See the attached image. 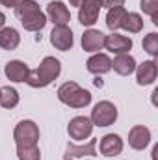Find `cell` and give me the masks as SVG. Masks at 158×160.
I'll list each match as a JSON object with an SVG mask.
<instances>
[{"label":"cell","mask_w":158,"mask_h":160,"mask_svg":"<svg viewBox=\"0 0 158 160\" xmlns=\"http://www.w3.org/2000/svg\"><path fill=\"white\" fill-rule=\"evenodd\" d=\"M60 73H62L60 60L54 56H47V58H43L37 69H30L26 84L32 88H47L50 82H54L60 77Z\"/></svg>","instance_id":"7a4b0ae2"},{"label":"cell","mask_w":158,"mask_h":160,"mask_svg":"<svg viewBox=\"0 0 158 160\" xmlns=\"http://www.w3.org/2000/svg\"><path fill=\"white\" fill-rule=\"evenodd\" d=\"M141 47H143V50H145L147 54H151L153 58H155V56H158V34H156V32L147 34V36L143 38Z\"/></svg>","instance_id":"cb8c5ba5"},{"label":"cell","mask_w":158,"mask_h":160,"mask_svg":"<svg viewBox=\"0 0 158 160\" xmlns=\"http://www.w3.org/2000/svg\"><path fill=\"white\" fill-rule=\"evenodd\" d=\"M121 28L126 30V32H130V34H138V32L143 30V17L140 13H128L126 11L125 19L121 22Z\"/></svg>","instance_id":"44dd1931"},{"label":"cell","mask_w":158,"mask_h":160,"mask_svg":"<svg viewBox=\"0 0 158 160\" xmlns=\"http://www.w3.org/2000/svg\"><path fill=\"white\" fill-rule=\"evenodd\" d=\"M140 8L145 15H149L153 19L155 24H158V0H141Z\"/></svg>","instance_id":"d4e9b609"},{"label":"cell","mask_w":158,"mask_h":160,"mask_svg":"<svg viewBox=\"0 0 158 160\" xmlns=\"http://www.w3.org/2000/svg\"><path fill=\"white\" fill-rule=\"evenodd\" d=\"M13 140L17 145H37L39 142V127L30 119H22L15 125Z\"/></svg>","instance_id":"5b68a950"},{"label":"cell","mask_w":158,"mask_h":160,"mask_svg":"<svg viewBox=\"0 0 158 160\" xmlns=\"http://www.w3.org/2000/svg\"><path fill=\"white\" fill-rule=\"evenodd\" d=\"M47 15H48V19L54 22V26H56V24H67V22L71 21L69 8H67L63 2H60V0H54V2H50V4L47 6Z\"/></svg>","instance_id":"4fadbf2b"},{"label":"cell","mask_w":158,"mask_h":160,"mask_svg":"<svg viewBox=\"0 0 158 160\" xmlns=\"http://www.w3.org/2000/svg\"><path fill=\"white\" fill-rule=\"evenodd\" d=\"M89 119L93 127H110L117 119V106L110 101H101L93 106Z\"/></svg>","instance_id":"277c9868"},{"label":"cell","mask_w":158,"mask_h":160,"mask_svg":"<svg viewBox=\"0 0 158 160\" xmlns=\"http://www.w3.org/2000/svg\"><path fill=\"white\" fill-rule=\"evenodd\" d=\"M104 34L101 32V30H93V28H89V30H86L84 34H82V48L86 50V52H99V50H102L104 48Z\"/></svg>","instance_id":"7c38bea8"},{"label":"cell","mask_w":158,"mask_h":160,"mask_svg":"<svg viewBox=\"0 0 158 160\" xmlns=\"http://www.w3.org/2000/svg\"><path fill=\"white\" fill-rule=\"evenodd\" d=\"M95 145H97V140H89L86 145H80V143H69V145H67V158L95 157V155H97Z\"/></svg>","instance_id":"ac0fdd59"},{"label":"cell","mask_w":158,"mask_h":160,"mask_svg":"<svg viewBox=\"0 0 158 160\" xmlns=\"http://www.w3.org/2000/svg\"><path fill=\"white\" fill-rule=\"evenodd\" d=\"M86 67L91 75H104L112 69V58L104 52H95L87 62H86Z\"/></svg>","instance_id":"8fae6325"},{"label":"cell","mask_w":158,"mask_h":160,"mask_svg":"<svg viewBox=\"0 0 158 160\" xmlns=\"http://www.w3.org/2000/svg\"><path fill=\"white\" fill-rule=\"evenodd\" d=\"M65 160H73V158H65Z\"/></svg>","instance_id":"f546056e"},{"label":"cell","mask_w":158,"mask_h":160,"mask_svg":"<svg viewBox=\"0 0 158 160\" xmlns=\"http://www.w3.org/2000/svg\"><path fill=\"white\" fill-rule=\"evenodd\" d=\"M69 4H71V6H75V8H78L80 4H82V0H69Z\"/></svg>","instance_id":"f1b7e54d"},{"label":"cell","mask_w":158,"mask_h":160,"mask_svg":"<svg viewBox=\"0 0 158 160\" xmlns=\"http://www.w3.org/2000/svg\"><path fill=\"white\" fill-rule=\"evenodd\" d=\"M91 132H93V123L86 116H77V118H73V119L69 121V125H67V134H69V138L73 142H84V140H87L91 136Z\"/></svg>","instance_id":"8992f818"},{"label":"cell","mask_w":158,"mask_h":160,"mask_svg":"<svg viewBox=\"0 0 158 160\" xmlns=\"http://www.w3.org/2000/svg\"><path fill=\"white\" fill-rule=\"evenodd\" d=\"M4 73H6L7 80H11V82H26L30 67L24 62H21V60H11V62L6 63Z\"/></svg>","instance_id":"9a60e30c"},{"label":"cell","mask_w":158,"mask_h":160,"mask_svg":"<svg viewBox=\"0 0 158 160\" xmlns=\"http://www.w3.org/2000/svg\"><path fill=\"white\" fill-rule=\"evenodd\" d=\"M17 2H19V0H0V4H2V6H6V8H15V6H17Z\"/></svg>","instance_id":"4316f807"},{"label":"cell","mask_w":158,"mask_h":160,"mask_svg":"<svg viewBox=\"0 0 158 160\" xmlns=\"http://www.w3.org/2000/svg\"><path fill=\"white\" fill-rule=\"evenodd\" d=\"M136 60H134V56H130L128 52L126 54H116V58L112 60V69L121 75V77H128V75H132L134 71H136Z\"/></svg>","instance_id":"e0dca14e"},{"label":"cell","mask_w":158,"mask_h":160,"mask_svg":"<svg viewBox=\"0 0 158 160\" xmlns=\"http://www.w3.org/2000/svg\"><path fill=\"white\" fill-rule=\"evenodd\" d=\"M15 15L21 21L22 28L28 32H39L47 24V15L41 11L36 0H19L15 6Z\"/></svg>","instance_id":"6da1fadb"},{"label":"cell","mask_w":158,"mask_h":160,"mask_svg":"<svg viewBox=\"0 0 158 160\" xmlns=\"http://www.w3.org/2000/svg\"><path fill=\"white\" fill-rule=\"evenodd\" d=\"M101 2H102V8H108V9L117 8V6H123V4H125V0H101Z\"/></svg>","instance_id":"484cf974"},{"label":"cell","mask_w":158,"mask_h":160,"mask_svg":"<svg viewBox=\"0 0 158 160\" xmlns=\"http://www.w3.org/2000/svg\"><path fill=\"white\" fill-rule=\"evenodd\" d=\"M4 24H6V15H4V13L0 11V30L4 28Z\"/></svg>","instance_id":"83f0119b"},{"label":"cell","mask_w":158,"mask_h":160,"mask_svg":"<svg viewBox=\"0 0 158 160\" xmlns=\"http://www.w3.org/2000/svg\"><path fill=\"white\" fill-rule=\"evenodd\" d=\"M151 143V130L143 125H136L128 132V145L136 151H143Z\"/></svg>","instance_id":"9c48e42d"},{"label":"cell","mask_w":158,"mask_h":160,"mask_svg":"<svg viewBox=\"0 0 158 160\" xmlns=\"http://www.w3.org/2000/svg\"><path fill=\"white\" fill-rule=\"evenodd\" d=\"M125 15H126V9H125L123 6H117V8L108 9V15H106V26H108L112 32L119 30V28H121V22H123V19H125Z\"/></svg>","instance_id":"7402d4cb"},{"label":"cell","mask_w":158,"mask_h":160,"mask_svg":"<svg viewBox=\"0 0 158 160\" xmlns=\"http://www.w3.org/2000/svg\"><path fill=\"white\" fill-rule=\"evenodd\" d=\"M158 69H156V62L155 60H147L140 65H136V80L140 86H149L156 80Z\"/></svg>","instance_id":"5bb4252c"},{"label":"cell","mask_w":158,"mask_h":160,"mask_svg":"<svg viewBox=\"0 0 158 160\" xmlns=\"http://www.w3.org/2000/svg\"><path fill=\"white\" fill-rule=\"evenodd\" d=\"M17 104H19V91H17L15 88H11V86L0 88V106L11 110V108H15Z\"/></svg>","instance_id":"ffe728a7"},{"label":"cell","mask_w":158,"mask_h":160,"mask_svg":"<svg viewBox=\"0 0 158 160\" xmlns=\"http://www.w3.org/2000/svg\"><path fill=\"white\" fill-rule=\"evenodd\" d=\"M50 43L56 50L67 52L73 48L75 45V38H73V30L67 24H56L50 32Z\"/></svg>","instance_id":"52a82bcc"},{"label":"cell","mask_w":158,"mask_h":160,"mask_svg":"<svg viewBox=\"0 0 158 160\" xmlns=\"http://www.w3.org/2000/svg\"><path fill=\"white\" fill-rule=\"evenodd\" d=\"M99 149H101V155L104 157H117L123 151V140L119 134H106L101 138Z\"/></svg>","instance_id":"2e32d148"},{"label":"cell","mask_w":158,"mask_h":160,"mask_svg":"<svg viewBox=\"0 0 158 160\" xmlns=\"http://www.w3.org/2000/svg\"><path fill=\"white\" fill-rule=\"evenodd\" d=\"M21 43V36L15 28L11 26H4L0 30V48L4 50H15Z\"/></svg>","instance_id":"d6986e66"},{"label":"cell","mask_w":158,"mask_h":160,"mask_svg":"<svg viewBox=\"0 0 158 160\" xmlns=\"http://www.w3.org/2000/svg\"><path fill=\"white\" fill-rule=\"evenodd\" d=\"M102 9L101 0H82L78 6V21L82 26H93L99 21V13Z\"/></svg>","instance_id":"ba28073f"},{"label":"cell","mask_w":158,"mask_h":160,"mask_svg":"<svg viewBox=\"0 0 158 160\" xmlns=\"http://www.w3.org/2000/svg\"><path fill=\"white\" fill-rule=\"evenodd\" d=\"M104 47L112 54H126L132 48V39L126 38V36H121V34L112 32L110 36L104 38Z\"/></svg>","instance_id":"30bf717a"},{"label":"cell","mask_w":158,"mask_h":160,"mask_svg":"<svg viewBox=\"0 0 158 160\" xmlns=\"http://www.w3.org/2000/svg\"><path fill=\"white\" fill-rule=\"evenodd\" d=\"M58 99L71 108H86L91 102V93L77 82H65L58 88Z\"/></svg>","instance_id":"3957f363"},{"label":"cell","mask_w":158,"mask_h":160,"mask_svg":"<svg viewBox=\"0 0 158 160\" xmlns=\"http://www.w3.org/2000/svg\"><path fill=\"white\" fill-rule=\"evenodd\" d=\"M19 160H41V151L37 145H17Z\"/></svg>","instance_id":"603a6c76"}]
</instances>
